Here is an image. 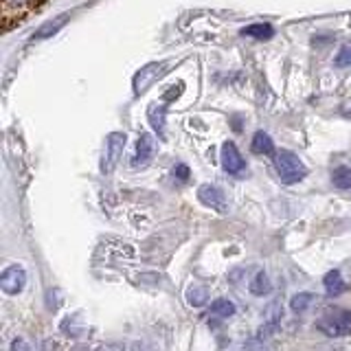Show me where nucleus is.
I'll return each instance as SVG.
<instances>
[{"instance_id":"f257e3e1","label":"nucleus","mask_w":351,"mask_h":351,"mask_svg":"<svg viewBox=\"0 0 351 351\" xmlns=\"http://www.w3.org/2000/svg\"><path fill=\"white\" fill-rule=\"evenodd\" d=\"M274 167H277V173H279L281 182H285V184L301 182V180L305 178V176H307L305 165H303L301 158L296 156L294 152H290V149L274 152Z\"/></svg>"},{"instance_id":"f03ea898","label":"nucleus","mask_w":351,"mask_h":351,"mask_svg":"<svg viewBox=\"0 0 351 351\" xmlns=\"http://www.w3.org/2000/svg\"><path fill=\"white\" fill-rule=\"evenodd\" d=\"M316 327L327 336H349L351 334V312H334L325 314L316 321Z\"/></svg>"},{"instance_id":"7ed1b4c3","label":"nucleus","mask_w":351,"mask_h":351,"mask_svg":"<svg viewBox=\"0 0 351 351\" xmlns=\"http://www.w3.org/2000/svg\"><path fill=\"white\" fill-rule=\"evenodd\" d=\"M123 147H125V134L114 132V134L108 136V141H106V154H104V165H101V169L106 173H110L117 167L121 154H123Z\"/></svg>"},{"instance_id":"20e7f679","label":"nucleus","mask_w":351,"mask_h":351,"mask_svg":"<svg viewBox=\"0 0 351 351\" xmlns=\"http://www.w3.org/2000/svg\"><path fill=\"white\" fill-rule=\"evenodd\" d=\"M165 69H167V64L160 62V64H147L145 69L138 71L134 75V93L141 95V93H145L147 88L158 80V77L165 75Z\"/></svg>"},{"instance_id":"39448f33","label":"nucleus","mask_w":351,"mask_h":351,"mask_svg":"<svg viewBox=\"0 0 351 351\" xmlns=\"http://www.w3.org/2000/svg\"><path fill=\"white\" fill-rule=\"evenodd\" d=\"M25 283H27V274L20 266H9L3 274H0V288H3L7 294L22 292Z\"/></svg>"},{"instance_id":"423d86ee","label":"nucleus","mask_w":351,"mask_h":351,"mask_svg":"<svg viewBox=\"0 0 351 351\" xmlns=\"http://www.w3.org/2000/svg\"><path fill=\"white\" fill-rule=\"evenodd\" d=\"M197 197H200V202L204 206H211L213 211L217 213H224L226 211V200H224V193L217 189V186H211V184H202L200 189H197Z\"/></svg>"},{"instance_id":"0eeeda50","label":"nucleus","mask_w":351,"mask_h":351,"mask_svg":"<svg viewBox=\"0 0 351 351\" xmlns=\"http://www.w3.org/2000/svg\"><path fill=\"white\" fill-rule=\"evenodd\" d=\"M222 167L228 173H241L246 167L244 158H241V154L235 147V143H230V141H226L222 145Z\"/></svg>"},{"instance_id":"6e6552de","label":"nucleus","mask_w":351,"mask_h":351,"mask_svg":"<svg viewBox=\"0 0 351 351\" xmlns=\"http://www.w3.org/2000/svg\"><path fill=\"white\" fill-rule=\"evenodd\" d=\"M325 290L329 296H338V294H343L347 290V283L343 281V277H340V272L338 270H332V272H327L325 274Z\"/></svg>"},{"instance_id":"1a4fd4ad","label":"nucleus","mask_w":351,"mask_h":351,"mask_svg":"<svg viewBox=\"0 0 351 351\" xmlns=\"http://www.w3.org/2000/svg\"><path fill=\"white\" fill-rule=\"evenodd\" d=\"M250 147L255 154H266V156H274V143L272 138L266 134V132H257L255 136H252V143Z\"/></svg>"},{"instance_id":"9d476101","label":"nucleus","mask_w":351,"mask_h":351,"mask_svg":"<svg viewBox=\"0 0 351 351\" xmlns=\"http://www.w3.org/2000/svg\"><path fill=\"white\" fill-rule=\"evenodd\" d=\"M152 154H154V138H152V134H141L138 143H136V158H138L136 162H141V165L149 162Z\"/></svg>"},{"instance_id":"9b49d317","label":"nucleus","mask_w":351,"mask_h":351,"mask_svg":"<svg viewBox=\"0 0 351 351\" xmlns=\"http://www.w3.org/2000/svg\"><path fill=\"white\" fill-rule=\"evenodd\" d=\"M241 36L255 38V40H270L274 36L272 25H250L246 29H241Z\"/></svg>"},{"instance_id":"f8f14e48","label":"nucleus","mask_w":351,"mask_h":351,"mask_svg":"<svg viewBox=\"0 0 351 351\" xmlns=\"http://www.w3.org/2000/svg\"><path fill=\"white\" fill-rule=\"evenodd\" d=\"M270 290H272V285H270V279H268L266 272H259L257 277L250 281V292L252 294L263 296V294H268Z\"/></svg>"},{"instance_id":"ddd939ff","label":"nucleus","mask_w":351,"mask_h":351,"mask_svg":"<svg viewBox=\"0 0 351 351\" xmlns=\"http://www.w3.org/2000/svg\"><path fill=\"white\" fill-rule=\"evenodd\" d=\"M211 314L213 316H219V318H228L235 314V305L230 303L228 299H217L211 303Z\"/></svg>"},{"instance_id":"4468645a","label":"nucleus","mask_w":351,"mask_h":351,"mask_svg":"<svg viewBox=\"0 0 351 351\" xmlns=\"http://www.w3.org/2000/svg\"><path fill=\"white\" fill-rule=\"evenodd\" d=\"M334 184L338 189H351V169L349 167H338L332 176Z\"/></svg>"},{"instance_id":"2eb2a0df","label":"nucleus","mask_w":351,"mask_h":351,"mask_svg":"<svg viewBox=\"0 0 351 351\" xmlns=\"http://www.w3.org/2000/svg\"><path fill=\"white\" fill-rule=\"evenodd\" d=\"M312 299L314 296L310 294V292H301V294H296V296H292V310L294 312H305L307 307H310V303H312Z\"/></svg>"},{"instance_id":"dca6fc26","label":"nucleus","mask_w":351,"mask_h":351,"mask_svg":"<svg viewBox=\"0 0 351 351\" xmlns=\"http://www.w3.org/2000/svg\"><path fill=\"white\" fill-rule=\"evenodd\" d=\"M66 18H69V16H60L55 22H47V25H44V27L38 31V36H36V38H49V36H53V33L58 31V29L64 25V22H66Z\"/></svg>"},{"instance_id":"f3484780","label":"nucleus","mask_w":351,"mask_h":351,"mask_svg":"<svg viewBox=\"0 0 351 351\" xmlns=\"http://www.w3.org/2000/svg\"><path fill=\"white\" fill-rule=\"evenodd\" d=\"M186 296H189V303L195 305V307H200V305L206 303V290L204 288H191Z\"/></svg>"},{"instance_id":"a211bd4d","label":"nucleus","mask_w":351,"mask_h":351,"mask_svg":"<svg viewBox=\"0 0 351 351\" xmlns=\"http://www.w3.org/2000/svg\"><path fill=\"white\" fill-rule=\"evenodd\" d=\"M334 64L340 66V69H345V66H351V47H343V49H340V53L336 55Z\"/></svg>"},{"instance_id":"6ab92c4d","label":"nucleus","mask_w":351,"mask_h":351,"mask_svg":"<svg viewBox=\"0 0 351 351\" xmlns=\"http://www.w3.org/2000/svg\"><path fill=\"white\" fill-rule=\"evenodd\" d=\"M149 119H152V125L156 128L158 132H162V125H165V108H162V112L156 117V112L154 110H149Z\"/></svg>"},{"instance_id":"aec40b11","label":"nucleus","mask_w":351,"mask_h":351,"mask_svg":"<svg viewBox=\"0 0 351 351\" xmlns=\"http://www.w3.org/2000/svg\"><path fill=\"white\" fill-rule=\"evenodd\" d=\"M173 176H176V178H178L180 182H186V180H189V167H186V165H176Z\"/></svg>"},{"instance_id":"412c9836","label":"nucleus","mask_w":351,"mask_h":351,"mask_svg":"<svg viewBox=\"0 0 351 351\" xmlns=\"http://www.w3.org/2000/svg\"><path fill=\"white\" fill-rule=\"evenodd\" d=\"M182 93V84H178V86H173V90H169L167 95H165V101H169V99H173V97H178Z\"/></svg>"},{"instance_id":"4be33fe9","label":"nucleus","mask_w":351,"mask_h":351,"mask_svg":"<svg viewBox=\"0 0 351 351\" xmlns=\"http://www.w3.org/2000/svg\"><path fill=\"white\" fill-rule=\"evenodd\" d=\"M343 114H345V117H351V101H349V104H345V108H343Z\"/></svg>"}]
</instances>
